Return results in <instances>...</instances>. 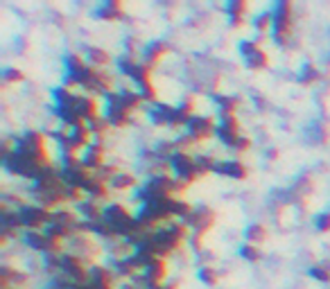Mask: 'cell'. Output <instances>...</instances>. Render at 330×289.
<instances>
[]
</instances>
